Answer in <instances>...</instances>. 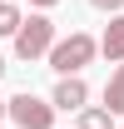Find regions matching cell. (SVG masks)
<instances>
[{
  "instance_id": "cell-2",
  "label": "cell",
  "mask_w": 124,
  "mask_h": 129,
  "mask_svg": "<svg viewBox=\"0 0 124 129\" xmlns=\"http://www.w3.org/2000/svg\"><path fill=\"white\" fill-rule=\"evenodd\" d=\"M50 50H55V20L30 15L15 30V55H20V60H40V55H50Z\"/></svg>"
},
{
  "instance_id": "cell-4",
  "label": "cell",
  "mask_w": 124,
  "mask_h": 129,
  "mask_svg": "<svg viewBox=\"0 0 124 129\" xmlns=\"http://www.w3.org/2000/svg\"><path fill=\"white\" fill-rule=\"evenodd\" d=\"M55 109H84L89 104V84L79 80V75H60V84H55Z\"/></svg>"
},
{
  "instance_id": "cell-5",
  "label": "cell",
  "mask_w": 124,
  "mask_h": 129,
  "mask_svg": "<svg viewBox=\"0 0 124 129\" xmlns=\"http://www.w3.org/2000/svg\"><path fill=\"white\" fill-rule=\"evenodd\" d=\"M99 50H104L109 60H124V15H109V25H104V40H99Z\"/></svg>"
},
{
  "instance_id": "cell-10",
  "label": "cell",
  "mask_w": 124,
  "mask_h": 129,
  "mask_svg": "<svg viewBox=\"0 0 124 129\" xmlns=\"http://www.w3.org/2000/svg\"><path fill=\"white\" fill-rule=\"evenodd\" d=\"M30 5H40V10H50V5H60V0H30Z\"/></svg>"
},
{
  "instance_id": "cell-11",
  "label": "cell",
  "mask_w": 124,
  "mask_h": 129,
  "mask_svg": "<svg viewBox=\"0 0 124 129\" xmlns=\"http://www.w3.org/2000/svg\"><path fill=\"white\" fill-rule=\"evenodd\" d=\"M5 114H10V99H0V119H5Z\"/></svg>"
},
{
  "instance_id": "cell-9",
  "label": "cell",
  "mask_w": 124,
  "mask_h": 129,
  "mask_svg": "<svg viewBox=\"0 0 124 129\" xmlns=\"http://www.w3.org/2000/svg\"><path fill=\"white\" fill-rule=\"evenodd\" d=\"M89 5H94V10H109V15H119V5H124V0H89Z\"/></svg>"
},
{
  "instance_id": "cell-6",
  "label": "cell",
  "mask_w": 124,
  "mask_h": 129,
  "mask_svg": "<svg viewBox=\"0 0 124 129\" xmlns=\"http://www.w3.org/2000/svg\"><path fill=\"white\" fill-rule=\"evenodd\" d=\"M79 129H114V109H99V104H84L79 109Z\"/></svg>"
},
{
  "instance_id": "cell-8",
  "label": "cell",
  "mask_w": 124,
  "mask_h": 129,
  "mask_svg": "<svg viewBox=\"0 0 124 129\" xmlns=\"http://www.w3.org/2000/svg\"><path fill=\"white\" fill-rule=\"evenodd\" d=\"M25 25V15H20V5H10V0H0V35H10L15 40V30Z\"/></svg>"
},
{
  "instance_id": "cell-3",
  "label": "cell",
  "mask_w": 124,
  "mask_h": 129,
  "mask_svg": "<svg viewBox=\"0 0 124 129\" xmlns=\"http://www.w3.org/2000/svg\"><path fill=\"white\" fill-rule=\"evenodd\" d=\"M10 119H15L20 129H50L55 124V99H35V94H15L10 99Z\"/></svg>"
},
{
  "instance_id": "cell-7",
  "label": "cell",
  "mask_w": 124,
  "mask_h": 129,
  "mask_svg": "<svg viewBox=\"0 0 124 129\" xmlns=\"http://www.w3.org/2000/svg\"><path fill=\"white\" fill-rule=\"evenodd\" d=\"M104 104L114 114H124V60H119V70H114V80L104 84Z\"/></svg>"
},
{
  "instance_id": "cell-12",
  "label": "cell",
  "mask_w": 124,
  "mask_h": 129,
  "mask_svg": "<svg viewBox=\"0 0 124 129\" xmlns=\"http://www.w3.org/2000/svg\"><path fill=\"white\" fill-rule=\"evenodd\" d=\"M0 75H5V60H0Z\"/></svg>"
},
{
  "instance_id": "cell-1",
  "label": "cell",
  "mask_w": 124,
  "mask_h": 129,
  "mask_svg": "<svg viewBox=\"0 0 124 129\" xmlns=\"http://www.w3.org/2000/svg\"><path fill=\"white\" fill-rule=\"evenodd\" d=\"M94 55H99V40L84 35V30H75V35H65V40H55V50H50V70H55V75H79Z\"/></svg>"
}]
</instances>
